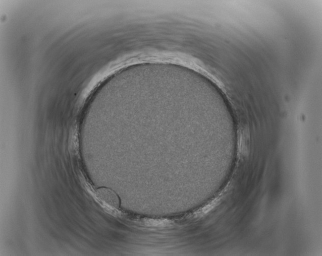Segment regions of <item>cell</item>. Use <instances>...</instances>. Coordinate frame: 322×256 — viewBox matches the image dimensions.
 I'll list each match as a JSON object with an SVG mask.
<instances>
[{"mask_svg": "<svg viewBox=\"0 0 322 256\" xmlns=\"http://www.w3.org/2000/svg\"><path fill=\"white\" fill-rule=\"evenodd\" d=\"M97 197L105 205L114 209H118L120 200L115 192L111 189L101 187L96 190Z\"/></svg>", "mask_w": 322, "mask_h": 256, "instance_id": "cell-1", "label": "cell"}]
</instances>
